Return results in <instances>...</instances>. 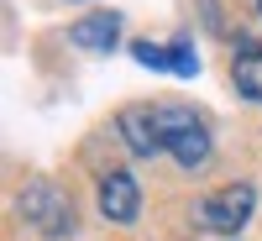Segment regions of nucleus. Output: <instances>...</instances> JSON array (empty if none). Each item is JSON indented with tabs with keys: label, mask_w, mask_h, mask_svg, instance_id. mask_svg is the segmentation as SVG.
I'll return each mask as SVG.
<instances>
[{
	"label": "nucleus",
	"mask_w": 262,
	"mask_h": 241,
	"mask_svg": "<svg viewBox=\"0 0 262 241\" xmlns=\"http://www.w3.org/2000/svg\"><path fill=\"white\" fill-rule=\"evenodd\" d=\"M69 42L84 53H111L116 42H121V16L116 11H95V16H79L74 27H69Z\"/></svg>",
	"instance_id": "nucleus-6"
},
{
	"label": "nucleus",
	"mask_w": 262,
	"mask_h": 241,
	"mask_svg": "<svg viewBox=\"0 0 262 241\" xmlns=\"http://www.w3.org/2000/svg\"><path fill=\"white\" fill-rule=\"evenodd\" d=\"M257 11H262V0H257Z\"/></svg>",
	"instance_id": "nucleus-8"
},
{
	"label": "nucleus",
	"mask_w": 262,
	"mask_h": 241,
	"mask_svg": "<svg viewBox=\"0 0 262 241\" xmlns=\"http://www.w3.org/2000/svg\"><path fill=\"white\" fill-rule=\"evenodd\" d=\"M252 210H257V189L252 184H226V189H215L200 200V226L210 231H242L252 221Z\"/></svg>",
	"instance_id": "nucleus-3"
},
{
	"label": "nucleus",
	"mask_w": 262,
	"mask_h": 241,
	"mask_svg": "<svg viewBox=\"0 0 262 241\" xmlns=\"http://www.w3.org/2000/svg\"><path fill=\"white\" fill-rule=\"evenodd\" d=\"M100 215L116 221V226H131L142 215V189H137V179H131L126 168H116V173L100 179Z\"/></svg>",
	"instance_id": "nucleus-5"
},
{
	"label": "nucleus",
	"mask_w": 262,
	"mask_h": 241,
	"mask_svg": "<svg viewBox=\"0 0 262 241\" xmlns=\"http://www.w3.org/2000/svg\"><path fill=\"white\" fill-rule=\"evenodd\" d=\"M131 58L142 69H158V74H173V79H194L200 74V53L189 42H131Z\"/></svg>",
	"instance_id": "nucleus-4"
},
{
	"label": "nucleus",
	"mask_w": 262,
	"mask_h": 241,
	"mask_svg": "<svg viewBox=\"0 0 262 241\" xmlns=\"http://www.w3.org/2000/svg\"><path fill=\"white\" fill-rule=\"evenodd\" d=\"M126 147L137 152V158H179V168H205L210 163V126L205 116H194L189 105H126L116 116Z\"/></svg>",
	"instance_id": "nucleus-1"
},
{
	"label": "nucleus",
	"mask_w": 262,
	"mask_h": 241,
	"mask_svg": "<svg viewBox=\"0 0 262 241\" xmlns=\"http://www.w3.org/2000/svg\"><path fill=\"white\" fill-rule=\"evenodd\" d=\"M231 79L252 105H262V42H236L231 53Z\"/></svg>",
	"instance_id": "nucleus-7"
},
{
	"label": "nucleus",
	"mask_w": 262,
	"mask_h": 241,
	"mask_svg": "<svg viewBox=\"0 0 262 241\" xmlns=\"http://www.w3.org/2000/svg\"><path fill=\"white\" fill-rule=\"evenodd\" d=\"M21 221L42 236H74V200L53 179H37L21 189Z\"/></svg>",
	"instance_id": "nucleus-2"
}]
</instances>
